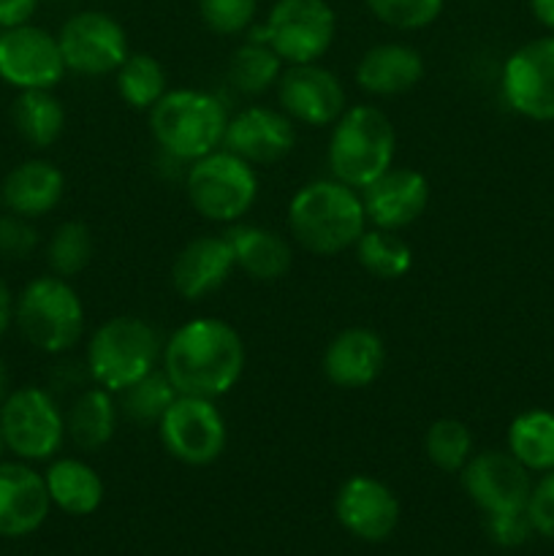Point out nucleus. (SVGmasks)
Returning a JSON list of instances; mask_svg holds the SVG:
<instances>
[{"instance_id":"nucleus-1","label":"nucleus","mask_w":554,"mask_h":556,"mask_svg":"<svg viewBox=\"0 0 554 556\" xmlns=\"http://www.w3.org/2000/svg\"><path fill=\"white\" fill-rule=\"evenodd\" d=\"M242 334L228 320L201 315L177 326L163 340L161 369L177 394L201 396V400H221L244 372Z\"/></svg>"},{"instance_id":"nucleus-2","label":"nucleus","mask_w":554,"mask_h":556,"mask_svg":"<svg viewBox=\"0 0 554 556\" xmlns=\"http://www.w3.org/2000/svg\"><path fill=\"white\" fill-rule=\"evenodd\" d=\"M286 217L293 242L320 258L353 250L369 223L362 193L335 177L302 185L288 201Z\"/></svg>"},{"instance_id":"nucleus-3","label":"nucleus","mask_w":554,"mask_h":556,"mask_svg":"<svg viewBox=\"0 0 554 556\" xmlns=\"http://www.w3.org/2000/svg\"><path fill=\"white\" fill-rule=\"evenodd\" d=\"M396 157V130L383 109L356 103L331 125L326 144L329 177L353 190H364L373 179L389 172Z\"/></svg>"},{"instance_id":"nucleus-4","label":"nucleus","mask_w":554,"mask_h":556,"mask_svg":"<svg viewBox=\"0 0 554 556\" xmlns=\"http://www.w3.org/2000/svg\"><path fill=\"white\" fill-rule=\"evenodd\" d=\"M147 114L155 144L179 163H193L221 150L231 117L221 98L196 87L168 90Z\"/></svg>"},{"instance_id":"nucleus-5","label":"nucleus","mask_w":554,"mask_h":556,"mask_svg":"<svg viewBox=\"0 0 554 556\" xmlns=\"http://www.w3.org/2000/svg\"><path fill=\"white\" fill-rule=\"evenodd\" d=\"M163 337L155 326L136 315H114L103 320L87 340L85 364L96 386L119 394L136 380L161 367Z\"/></svg>"},{"instance_id":"nucleus-6","label":"nucleus","mask_w":554,"mask_h":556,"mask_svg":"<svg viewBox=\"0 0 554 556\" xmlns=\"http://www.w3.org/2000/svg\"><path fill=\"white\" fill-rule=\"evenodd\" d=\"M14 324L36 351L47 356L74 351L85 334V304L65 277L43 275L14 299Z\"/></svg>"},{"instance_id":"nucleus-7","label":"nucleus","mask_w":554,"mask_h":556,"mask_svg":"<svg viewBox=\"0 0 554 556\" xmlns=\"http://www.w3.org/2000/svg\"><path fill=\"white\" fill-rule=\"evenodd\" d=\"M185 193L196 215L221 226H234L244 220L259 201V174L255 166L221 147L188 163Z\"/></svg>"},{"instance_id":"nucleus-8","label":"nucleus","mask_w":554,"mask_h":556,"mask_svg":"<svg viewBox=\"0 0 554 556\" xmlns=\"http://www.w3.org/2000/svg\"><path fill=\"white\" fill-rule=\"evenodd\" d=\"M0 434L16 459L49 462L65 443V413L47 389L22 386L0 405Z\"/></svg>"},{"instance_id":"nucleus-9","label":"nucleus","mask_w":554,"mask_h":556,"mask_svg":"<svg viewBox=\"0 0 554 556\" xmlns=\"http://www.w3.org/2000/svg\"><path fill=\"white\" fill-rule=\"evenodd\" d=\"M337 36V14L326 0H277L250 38L266 41L286 65L318 63Z\"/></svg>"},{"instance_id":"nucleus-10","label":"nucleus","mask_w":554,"mask_h":556,"mask_svg":"<svg viewBox=\"0 0 554 556\" xmlns=\"http://www.w3.org/2000/svg\"><path fill=\"white\" fill-rule=\"evenodd\" d=\"M163 451L179 465L206 467L223 456L228 445V424L215 400L177 394L158 421Z\"/></svg>"},{"instance_id":"nucleus-11","label":"nucleus","mask_w":554,"mask_h":556,"mask_svg":"<svg viewBox=\"0 0 554 556\" xmlns=\"http://www.w3.org/2000/svg\"><path fill=\"white\" fill-rule=\"evenodd\" d=\"M65 68L79 76H109L130 54L128 33L103 11H79L58 33Z\"/></svg>"},{"instance_id":"nucleus-12","label":"nucleus","mask_w":554,"mask_h":556,"mask_svg":"<svg viewBox=\"0 0 554 556\" xmlns=\"http://www.w3.org/2000/svg\"><path fill=\"white\" fill-rule=\"evenodd\" d=\"M500 90L511 112L554 123V33L527 41L505 60Z\"/></svg>"},{"instance_id":"nucleus-13","label":"nucleus","mask_w":554,"mask_h":556,"mask_svg":"<svg viewBox=\"0 0 554 556\" xmlns=\"http://www.w3.org/2000/svg\"><path fill=\"white\" fill-rule=\"evenodd\" d=\"M58 36L36 25L0 30V79L16 90H54L65 76Z\"/></svg>"},{"instance_id":"nucleus-14","label":"nucleus","mask_w":554,"mask_h":556,"mask_svg":"<svg viewBox=\"0 0 554 556\" xmlns=\"http://www.w3.org/2000/svg\"><path fill=\"white\" fill-rule=\"evenodd\" d=\"M277 103L297 125L331 128L348 109V96L335 71L320 63H299L282 68Z\"/></svg>"},{"instance_id":"nucleus-15","label":"nucleus","mask_w":554,"mask_h":556,"mask_svg":"<svg viewBox=\"0 0 554 556\" xmlns=\"http://www.w3.org/2000/svg\"><path fill=\"white\" fill-rule=\"evenodd\" d=\"M459 481L470 503L483 516L525 510L530 500V470L511 451H478L459 472Z\"/></svg>"},{"instance_id":"nucleus-16","label":"nucleus","mask_w":554,"mask_h":556,"mask_svg":"<svg viewBox=\"0 0 554 556\" xmlns=\"http://www.w3.org/2000/svg\"><path fill=\"white\" fill-rule=\"evenodd\" d=\"M297 147V123L282 109L248 106L228 117L223 150L250 166H275Z\"/></svg>"},{"instance_id":"nucleus-17","label":"nucleus","mask_w":554,"mask_h":556,"mask_svg":"<svg viewBox=\"0 0 554 556\" xmlns=\"http://www.w3.org/2000/svg\"><path fill=\"white\" fill-rule=\"evenodd\" d=\"M335 516L358 541L380 543L400 525V500L380 478L351 476L337 489Z\"/></svg>"},{"instance_id":"nucleus-18","label":"nucleus","mask_w":554,"mask_h":556,"mask_svg":"<svg viewBox=\"0 0 554 556\" xmlns=\"http://www.w3.org/2000/svg\"><path fill=\"white\" fill-rule=\"evenodd\" d=\"M358 193H362L367 220L386 231H402L413 226L427 212L429 199H432L429 179L411 166H391Z\"/></svg>"},{"instance_id":"nucleus-19","label":"nucleus","mask_w":554,"mask_h":556,"mask_svg":"<svg viewBox=\"0 0 554 556\" xmlns=\"http://www.w3.org/2000/svg\"><path fill=\"white\" fill-rule=\"evenodd\" d=\"M234 269L237 264L226 233H201L185 242L174 255L172 286L185 302H201L210 293L221 291Z\"/></svg>"},{"instance_id":"nucleus-20","label":"nucleus","mask_w":554,"mask_h":556,"mask_svg":"<svg viewBox=\"0 0 554 556\" xmlns=\"http://www.w3.org/2000/svg\"><path fill=\"white\" fill-rule=\"evenodd\" d=\"M386 342L367 326H351L329 340L324 351V375L345 391L369 389L386 372Z\"/></svg>"},{"instance_id":"nucleus-21","label":"nucleus","mask_w":554,"mask_h":556,"mask_svg":"<svg viewBox=\"0 0 554 556\" xmlns=\"http://www.w3.org/2000/svg\"><path fill=\"white\" fill-rule=\"evenodd\" d=\"M49 500L43 472L25 462H0V538H25L47 521Z\"/></svg>"},{"instance_id":"nucleus-22","label":"nucleus","mask_w":554,"mask_h":556,"mask_svg":"<svg viewBox=\"0 0 554 556\" xmlns=\"http://www.w3.org/2000/svg\"><path fill=\"white\" fill-rule=\"evenodd\" d=\"M427 74L424 54L411 43L386 41L375 43L358 58L353 79L358 90L373 98H396L416 90Z\"/></svg>"},{"instance_id":"nucleus-23","label":"nucleus","mask_w":554,"mask_h":556,"mask_svg":"<svg viewBox=\"0 0 554 556\" xmlns=\"http://www.w3.org/2000/svg\"><path fill=\"white\" fill-rule=\"evenodd\" d=\"M0 195H3V206L9 212L27 217V220H38L58 210L65 195V177L52 161L30 157L5 174V179L0 182Z\"/></svg>"},{"instance_id":"nucleus-24","label":"nucleus","mask_w":554,"mask_h":556,"mask_svg":"<svg viewBox=\"0 0 554 556\" xmlns=\"http://www.w3.org/2000/svg\"><path fill=\"white\" fill-rule=\"evenodd\" d=\"M228 244L234 250V264L239 271L259 282H275L291 271L293 250L286 237L266 226L253 223H234L226 231Z\"/></svg>"},{"instance_id":"nucleus-25","label":"nucleus","mask_w":554,"mask_h":556,"mask_svg":"<svg viewBox=\"0 0 554 556\" xmlns=\"http://www.w3.org/2000/svg\"><path fill=\"white\" fill-rule=\"evenodd\" d=\"M119 418L123 416H119L117 394L92 383L90 389L79 391L65 410V434L79 451L96 454L112 443Z\"/></svg>"},{"instance_id":"nucleus-26","label":"nucleus","mask_w":554,"mask_h":556,"mask_svg":"<svg viewBox=\"0 0 554 556\" xmlns=\"http://www.w3.org/2000/svg\"><path fill=\"white\" fill-rule=\"evenodd\" d=\"M49 500L68 516H90L103 503V478L92 465L76 456H60L43 472Z\"/></svg>"},{"instance_id":"nucleus-27","label":"nucleus","mask_w":554,"mask_h":556,"mask_svg":"<svg viewBox=\"0 0 554 556\" xmlns=\"http://www.w3.org/2000/svg\"><path fill=\"white\" fill-rule=\"evenodd\" d=\"M11 119L16 134L36 150L52 147L65 130V109L52 90H22L11 106Z\"/></svg>"},{"instance_id":"nucleus-28","label":"nucleus","mask_w":554,"mask_h":556,"mask_svg":"<svg viewBox=\"0 0 554 556\" xmlns=\"http://www.w3.org/2000/svg\"><path fill=\"white\" fill-rule=\"evenodd\" d=\"M508 451L530 472L554 470V413H519L508 427Z\"/></svg>"},{"instance_id":"nucleus-29","label":"nucleus","mask_w":554,"mask_h":556,"mask_svg":"<svg viewBox=\"0 0 554 556\" xmlns=\"http://www.w3.org/2000/svg\"><path fill=\"white\" fill-rule=\"evenodd\" d=\"M114 87L125 106L136 112H150L168 92V74L152 54L130 52L125 63L114 71Z\"/></svg>"},{"instance_id":"nucleus-30","label":"nucleus","mask_w":554,"mask_h":556,"mask_svg":"<svg viewBox=\"0 0 554 556\" xmlns=\"http://www.w3.org/2000/svg\"><path fill=\"white\" fill-rule=\"evenodd\" d=\"M282 68H286V63L269 43L248 38L234 49L231 60H228V81L242 96H264L266 90L277 87Z\"/></svg>"},{"instance_id":"nucleus-31","label":"nucleus","mask_w":554,"mask_h":556,"mask_svg":"<svg viewBox=\"0 0 554 556\" xmlns=\"http://www.w3.org/2000/svg\"><path fill=\"white\" fill-rule=\"evenodd\" d=\"M358 266L378 280H400L413 269V248L396 231L367 228L353 244Z\"/></svg>"},{"instance_id":"nucleus-32","label":"nucleus","mask_w":554,"mask_h":556,"mask_svg":"<svg viewBox=\"0 0 554 556\" xmlns=\"http://www.w3.org/2000/svg\"><path fill=\"white\" fill-rule=\"evenodd\" d=\"M119 416L128 418L130 424H139V427H158V421L163 418V413L168 410L174 400H177V389L172 386V380L166 378L161 367L155 372H150L147 378L136 380L134 386H128L125 391H119Z\"/></svg>"},{"instance_id":"nucleus-33","label":"nucleus","mask_w":554,"mask_h":556,"mask_svg":"<svg viewBox=\"0 0 554 556\" xmlns=\"http://www.w3.org/2000/svg\"><path fill=\"white\" fill-rule=\"evenodd\" d=\"M424 454L438 467L440 472H456L470 462L476 454V440H473L470 427L459 418H438L427 427L424 434Z\"/></svg>"},{"instance_id":"nucleus-34","label":"nucleus","mask_w":554,"mask_h":556,"mask_svg":"<svg viewBox=\"0 0 554 556\" xmlns=\"http://www.w3.org/2000/svg\"><path fill=\"white\" fill-rule=\"evenodd\" d=\"M92 253H96V244H92L90 228L81 220H65L49 237L47 264L52 275L71 280L90 266Z\"/></svg>"},{"instance_id":"nucleus-35","label":"nucleus","mask_w":554,"mask_h":556,"mask_svg":"<svg viewBox=\"0 0 554 556\" xmlns=\"http://www.w3.org/2000/svg\"><path fill=\"white\" fill-rule=\"evenodd\" d=\"M378 22L394 30H424L443 14L445 0H364Z\"/></svg>"},{"instance_id":"nucleus-36","label":"nucleus","mask_w":554,"mask_h":556,"mask_svg":"<svg viewBox=\"0 0 554 556\" xmlns=\"http://www.w3.org/2000/svg\"><path fill=\"white\" fill-rule=\"evenodd\" d=\"M259 0H199L201 22L217 36H239L250 30Z\"/></svg>"},{"instance_id":"nucleus-37","label":"nucleus","mask_w":554,"mask_h":556,"mask_svg":"<svg viewBox=\"0 0 554 556\" xmlns=\"http://www.w3.org/2000/svg\"><path fill=\"white\" fill-rule=\"evenodd\" d=\"M38 248V231L33 226V220L27 217L14 215H0V255L3 258H14L22 261L27 255L36 253Z\"/></svg>"},{"instance_id":"nucleus-38","label":"nucleus","mask_w":554,"mask_h":556,"mask_svg":"<svg viewBox=\"0 0 554 556\" xmlns=\"http://www.w3.org/2000/svg\"><path fill=\"white\" fill-rule=\"evenodd\" d=\"M525 510L532 525V532L554 541V470L543 472L541 481L532 486Z\"/></svg>"},{"instance_id":"nucleus-39","label":"nucleus","mask_w":554,"mask_h":556,"mask_svg":"<svg viewBox=\"0 0 554 556\" xmlns=\"http://www.w3.org/2000/svg\"><path fill=\"white\" fill-rule=\"evenodd\" d=\"M487 532L498 546L516 548L532 535V525L527 519V510H511V514L487 516Z\"/></svg>"},{"instance_id":"nucleus-40","label":"nucleus","mask_w":554,"mask_h":556,"mask_svg":"<svg viewBox=\"0 0 554 556\" xmlns=\"http://www.w3.org/2000/svg\"><path fill=\"white\" fill-rule=\"evenodd\" d=\"M38 0H0V30L30 25Z\"/></svg>"},{"instance_id":"nucleus-41","label":"nucleus","mask_w":554,"mask_h":556,"mask_svg":"<svg viewBox=\"0 0 554 556\" xmlns=\"http://www.w3.org/2000/svg\"><path fill=\"white\" fill-rule=\"evenodd\" d=\"M14 324V296H11L9 286L0 280V337L11 329Z\"/></svg>"},{"instance_id":"nucleus-42","label":"nucleus","mask_w":554,"mask_h":556,"mask_svg":"<svg viewBox=\"0 0 554 556\" xmlns=\"http://www.w3.org/2000/svg\"><path fill=\"white\" fill-rule=\"evenodd\" d=\"M532 16L554 33V0H530Z\"/></svg>"},{"instance_id":"nucleus-43","label":"nucleus","mask_w":554,"mask_h":556,"mask_svg":"<svg viewBox=\"0 0 554 556\" xmlns=\"http://www.w3.org/2000/svg\"><path fill=\"white\" fill-rule=\"evenodd\" d=\"M11 394V386H9V369H5V362L0 358V405L5 402V396Z\"/></svg>"},{"instance_id":"nucleus-44","label":"nucleus","mask_w":554,"mask_h":556,"mask_svg":"<svg viewBox=\"0 0 554 556\" xmlns=\"http://www.w3.org/2000/svg\"><path fill=\"white\" fill-rule=\"evenodd\" d=\"M3 451H5V443H3V434H0V456H3Z\"/></svg>"},{"instance_id":"nucleus-45","label":"nucleus","mask_w":554,"mask_h":556,"mask_svg":"<svg viewBox=\"0 0 554 556\" xmlns=\"http://www.w3.org/2000/svg\"><path fill=\"white\" fill-rule=\"evenodd\" d=\"M0 210H3V195H0Z\"/></svg>"}]
</instances>
